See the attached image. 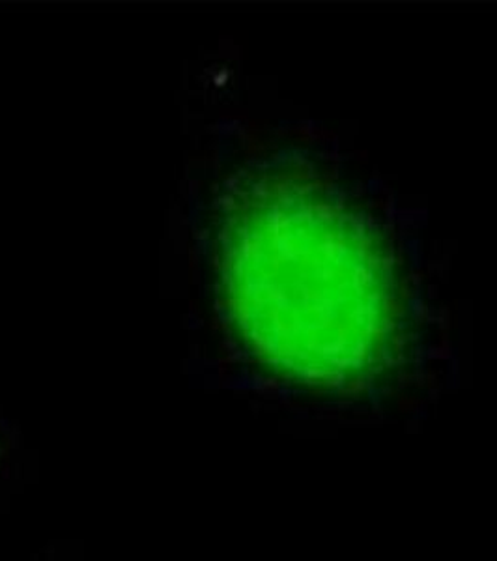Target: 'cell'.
Instances as JSON below:
<instances>
[{
  "instance_id": "1",
  "label": "cell",
  "mask_w": 497,
  "mask_h": 561,
  "mask_svg": "<svg viewBox=\"0 0 497 561\" xmlns=\"http://www.w3.org/2000/svg\"><path fill=\"white\" fill-rule=\"evenodd\" d=\"M221 279L243 343L282 377L350 388L395 356L401 306L388 256L361 221L303 180L275 174L238 190Z\"/></svg>"
}]
</instances>
